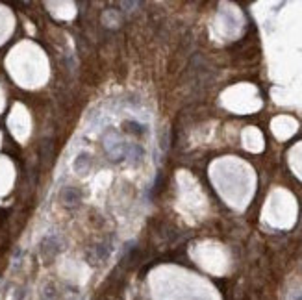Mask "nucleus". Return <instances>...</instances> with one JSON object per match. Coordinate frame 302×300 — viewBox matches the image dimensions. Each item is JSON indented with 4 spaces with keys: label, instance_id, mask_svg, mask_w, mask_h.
<instances>
[{
    "label": "nucleus",
    "instance_id": "obj_1",
    "mask_svg": "<svg viewBox=\"0 0 302 300\" xmlns=\"http://www.w3.org/2000/svg\"><path fill=\"white\" fill-rule=\"evenodd\" d=\"M63 250V241L58 234H49L39 243V254L45 259V263H50L60 252Z\"/></svg>",
    "mask_w": 302,
    "mask_h": 300
},
{
    "label": "nucleus",
    "instance_id": "obj_2",
    "mask_svg": "<svg viewBox=\"0 0 302 300\" xmlns=\"http://www.w3.org/2000/svg\"><path fill=\"white\" fill-rule=\"evenodd\" d=\"M61 202H63L67 208H76V206H80V202H82L80 189L72 188V185L63 188V191H61Z\"/></svg>",
    "mask_w": 302,
    "mask_h": 300
},
{
    "label": "nucleus",
    "instance_id": "obj_3",
    "mask_svg": "<svg viewBox=\"0 0 302 300\" xmlns=\"http://www.w3.org/2000/svg\"><path fill=\"white\" fill-rule=\"evenodd\" d=\"M91 156L87 154V152H80L78 154V158L74 160V163H72V167H74V171L78 172V174H87L89 172V169H91Z\"/></svg>",
    "mask_w": 302,
    "mask_h": 300
},
{
    "label": "nucleus",
    "instance_id": "obj_4",
    "mask_svg": "<svg viewBox=\"0 0 302 300\" xmlns=\"http://www.w3.org/2000/svg\"><path fill=\"white\" fill-rule=\"evenodd\" d=\"M143 154H145V150L141 148L139 145H128L126 143V158H128V161L132 165H135L143 158Z\"/></svg>",
    "mask_w": 302,
    "mask_h": 300
},
{
    "label": "nucleus",
    "instance_id": "obj_5",
    "mask_svg": "<svg viewBox=\"0 0 302 300\" xmlns=\"http://www.w3.org/2000/svg\"><path fill=\"white\" fill-rule=\"evenodd\" d=\"M123 126H124V130L132 135H145L146 134V126L145 124H141L139 121H126Z\"/></svg>",
    "mask_w": 302,
    "mask_h": 300
},
{
    "label": "nucleus",
    "instance_id": "obj_6",
    "mask_svg": "<svg viewBox=\"0 0 302 300\" xmlns=\"http://www.w3.org/2000/svg\"><path fill=\"white\" fill-rule=\"evenodd\" d=\"M109 254H111V247L104 245V243H100V245H97V247L93 248V259L95 261H106Z\"/></svg>",
    "mask_w": 302,
    "mask_h": 300
},
{
    "label": "nucleus",
    "instance_id": "obj_7",
    "mask_svg": "<svg viewBox=\"0 0 302 300\" xmlns=\"http://www.w3.org/2000/svg\"><path fill=\"white\" fill-rule=\"evenodd\" d=\"M43 298L45 300H54L56 298V285L49 284L47 287L43 289Z\"/></svg>",
    "mask_w": 302,
    "mask_h": 300
},
{
    "label": "nucleus",
    "instance_id": "obj_8",
    "mask_svg": "<svg viewBox=\"0 0 302 300\" xmlns=\"http://www.w3.org/2000/svg\"><path fill=\"white\" fill-rule=\"evenodd\" d=\"M289 300H302V289L293 291L291 295H289Z\"/></svg>",
    "mask_w": 302,
    "mask_h": 300
}]
</instances>
